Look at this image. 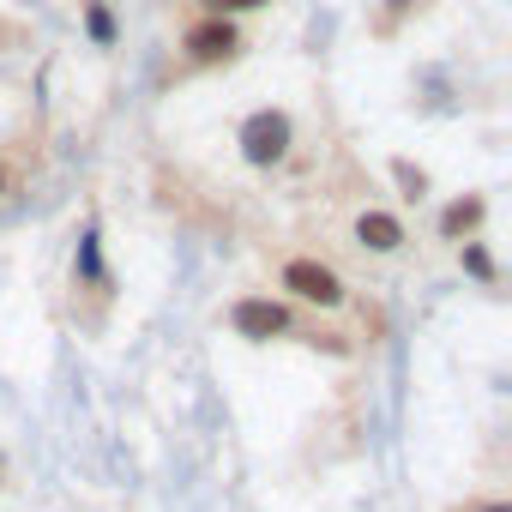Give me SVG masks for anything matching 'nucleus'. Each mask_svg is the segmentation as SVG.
Here are the masks:
<instances>
[{
    "label": "nucleus",
    "mask_w": 512,
    "mask_h": 512,
    "mask_svg": "<svg viewBox=\"0 0 512 512\" xmlns=\"http://www.w3.org/2000/svg\"><path fill=\"white\" fill-rule=\"evenodd\" d=\"M284 145H290V115H278V109H260V115L241 127V151L253 163H278Z\"/></svg>",
    "instance_id": "obj_1"
},
{
    "label": "nucleus",
    "mask_w": 512,
    "mask_h": 512,
    "mask_svg": "<svg viewBox=\"0 0 512 512\" xmlns=\"http://www.w3.org/2000/svg\"><path fill=\"white\" fill-rule=\"evenodd\" d=\"M284 284H290L302 302H320V308L344 302V284H338V272H332V266H320V260H290V266H284Z\"/></svg>",
    "instance_id": "obj_2"
},
{
    "label": "nucleus",
    "mask_w": 512,
    "mask_h": 512,
    "mask_svg": "<svg viewBox=\"0 0 512 512\" xmlns=\"http://www.w3.org/2000/svg\"><path fill=\"white\" fill-rule=\"evenodd\" d=\"M235 332L241 338H272V332H290V314L278 308V302H260V296H247V302H235Z\"/></svg>",
    "instance_id": "obj_3"
},
{
    "label": "nucleus",
    "mask_w": 512,
    "mask_h": 512,
    "mask_svg": "<svg viewBox=\"0 0 512 512\" xmlns=\"http://www.w3.org/2000/svg\"><path fill=\"white\" fill-rule=\"evenodd\" d=\"M187 49H193V61H229V55H235V31L217 25V19H211V25H193V31H187Z\"/></svg>",
    "instance_id": "obj_4"
},
{
    "label": "nucleus",
    "mask_w": 512,
    "mask_h": 512,
    "mask_svg": "<svg viewBox=\"0 0 512 512\" xmlns=\"http://www.w3.org/2000/svg\"><path fill=\"white\" fill-rule=\"evenodd\" d=\"M356 235H362L368 247H380V253H392V247L404 241V223H398V217H386V211H368V217L356 223Z\"/></svg>",
    "instance_id": "obj_5"
},
{
    "label": "nucleus",
    "mask_w": 512,
    "mask_h": 512,
    "mask_svg": "<svg viewBox=\"0 0 512 512\" xmlns=\"http://www.w3.org/2000/svg\"><path fill=\"white\" fill-rule=\"evenodd\" d=\"M476 217H482V199H464V205H452V211H446V235H464Z\"/></svg>",
    "instance_id": "obj_6"
},
{
    "label": "nucleus",
    "mask_w": 512,
    "mask_h": 512,
    "mask_svg": "<svg viewBox=\"0 0 512 512\" xmlns=\"http://www.w3.org/2000/svg\"><path fill=\"white\" fill-rule=\"evenodd\" d=\"M247 7H266V0H211V13H247Z\"/></svg>",
    "instance_id": "obj_7"
},
{
    "label": "nucleus",
    "mask_w": 512,
    "mask_h": 512,
    "mask_svg": "<svg viewBox=\"0 0 512 512\" xmlns=\"http://www.w3.org/2000/svg\"><path fill=\"white\" fill-rule=\"evenodd\" d=\"M488 512H512V506H488Z\"/></svg>",
    "instance_id": "obj_8"
},
{
    "label": "nucleus",
    "mask_w": 512,
    "mask_h": 512,
    "mask_svg": "<svg viewBox=\"0 0 512 512\" xmlns=\"http://www.w3.org/2000/svg\"><path fill=\"white\" fill-rule=\"evenodd\" d=\"M0 187H7V169H0Z\"/></svg>",
    "instance_id": "obj_9"
}]
</instances>
